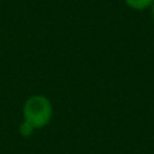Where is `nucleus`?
<instances>
[{
  "label": "nucleus",
  "mask_w": 154,
  "mask_h": 154,
  "mask_svg": "<svg viewBox=\"0 0 154 154\" xmlns=\"http://www.w3.org/2000/svg\"><path fill=\"white\" fill-rule=\"evenodd\" d=\"M153 3H154V0H125V4L130 10H134V11L150 10Z\"/></svg>",
  "instance_id": "2"
},
{
  "label": "nucleus",
  "mask_w": 154,
  "mask_h": 154,
  "mask_svg": "<svg viewBox=\"0 0 154 154\" xmlns=\"http://www.w3.org/2000/svg\"><path fill=\"white\" fill-rule=\"evenodd\" d=\"M53 114V104L45 95H32L23 104V120L35 130L46 127L51 122Z\"/></svg>",
  "instance_id": "1"
},
{
  "label": "nucleus",
  "mask_w": 154,
  "mask_h": 154,
  "mask_svg": "<svg viewBox=\"0 0 154 154\" xmlns=\"http://www.w3.org/2000/svg\"><path fill=\"white\" fill-rule=\"evenodd\" d=\"M150 14H152V18H153V20H154V3L152 4V7H150Z\"/></svg>",
  "instance_id": "4"
},
{
  "label": "nucleus",
  "mask_w": 154,
  "mask_h": 154,
  "mask_svg": "<svg viewBox=\"0 0 154 154\" xmlns=\"http://www.w3.org/2000/svg\"><path fill=\"white\" fill-rule=\"evenodd\" d=\"M18 131H19V135L20 137H23V138H29V137H31L32 134L35 133V128L32 127L30 123H27V122L23 120V122L20 123V126H19Z\"/></svg>",
  "instance_id": "3"
}]
</instances>
